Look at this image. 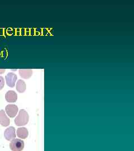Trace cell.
I'll list each match as a JSON object with an SVG mask.
<instances>
[{
  "mask_svg": "<svg viewBox=\"0 0 134 151\" xmlns=\"http://www.w3.org/2000/svg\"><path fill=\"white\" fill-rule=\"evenodd\" d=\"M29 120V116L28 113L24 109H21L15 119V123L17 126H24L28 123Z\"/></svg>",
  "mask_w": 134,
  "mask_h": 151,
  "instance_id": "6da1fadb",
  "label": "cell"
},
{
  "mask_svg": "<svg viewBox=\"0 0 134 151\" xmlns=\"http://www.w3.org/2000/svg\"><path fill=\"white\" fill-rule=\"evenodd\" d=\"M10 148L12 151H21L24 148V142L20 139H14L11 140Z\"/></svg>",
  "mask_w": 134,
  "mask_h": 151,
  "instance_id": "7a4b0ae2",
  "label": "cell"
},
{
  "mask_svg": "<svg viewBox=\"0 0 134 151\" xmlns=\"http://www.w3.org/2000/svg\"><path fill=\"white\" fill-rule=\"evenodd\" d=\"M5 110L6 113L9 117L14 118L18 113L19 108L16 105L9 104L6 106Z\"/></svg>",
  "mask_w": 134,
  "mask_h": 151,
  "instance_id": "3957f363",
  "label": "cell"
},
{
  "mask_svg": "<svg viewBox=\"0 0 134 151\" xmlns=\"http://www.w3.org/2000/svg\"><path fill=\"white\" fill-rule=\"evenodd\" d=\"M17 79V77L16 74L10 72L7 73V75L6 76L5 80L6 82V84L8 86L10 87H14L15 85V82Z\"/></svg>",
  "mask_w": 134,
  "mask_h": 151,
  "instance_id": "277c9868",
  "label": "cell"
},
{
  "mask_svg": "<svg viewBox=\"0 0 134 151\" xmlns=\"http://www.w3.org/2000/svg\"><path fill=\"white\" fill-rule=\"evenodd\" d=\"M4 136L6 140H12L15 139L16 138L15 128L13 127L7 128L4 132Z\"/></svg>",
  "mask_w": 134,
  "mask_h": 151,
  "instance_id": "5b68a950",
  "label": "cell"
},
{
  "mask_svg": "<svg viewBox=\"0 0 134 151\" xmlns=\"http://www.w3.org/2000/svg\"><path fill=\"white\" fill-rule=\"evenodd\" d=\"M10 123V119L6 115L4 110H0V124L3 127H7Z\"/></svg>",
  "mask_w": 134,
  "mask_h": 151,
  "instance_id": "8992f818",
  "label": "cell"
},
{
  "mask_svg": "<svg viewBox=\"0 0 134 151\" xmlns=\"http://www.w3.org/2000/svg\"><path fill=\"white\" fill-rule=\"evenodd\" d=\"M6 100L9 103H15L17 99V95L14 91H9L5 95Z\"/></svg>",
  "mask_w": 134,
  "mask_h": 151,
  "instance_id": "52a82bcc",
  "label": "cell"
},
{
  "mask_svg": "<svg viewBox=\"0 0 134 151\" xmlns=\"http://www.w3.org/2000/svg\"><path fill=\"white\" fill-rule=\"evenodd\" d=\"M19 72L20 77L24 79H28L32 76V70L31 69H20Z\"/></svg>",
  "mask_w": 134,
  "mask_h": 151,
  "instance_id": "ba28073f",
  "label": "cell"
},
{
  "mask_svg": "<svg viewBox=\"0 0 134 151\" xmlns=\"http://www.w3.org/2000/svg\"><path fill=\"white\" fill-rule=\"evenodd\" d=\"M29 135V132L27 128L22 127L17 130V135L21 139H26Z\"/></svg>",
  "mask_w": 134,
  "mask_h": 151,
  "instance_id": "9c48e42d",
  "label": "cell"
},
{
  "mask_svg": "<svg viewBox=\"0 0 134 151\" xmlns=\"http://www.w3.org/2000/svg\"><path fill=\"white\" fill-rule=\"evenodd\" d=\"M27 88V85L24 81L22 80H19L16 83V90L19 93H23L25 91Z\"/></svg>",
  "mask_w": 134,
  "mask_h": 151,
  "instance_id": "30bf717a",
  "label": "cell"
},
{
  "mask_svg": "<svg viewBox=\"0 0 134 151\" xmlns=\"http://www.w3.org/2000/svg\"><path fill=\"white\" fill-rule=\"evenodd\" d=\"M5 86V80L2 76H0V90H1Z\"/></svg>",
  "mask_w": 134,
  "mask_h": 151,
  "instance_id": "8fae6325",
  "label": "cell"
},
{
  "mask_svg": "<svg viewBox=\"0 0 134 151\" xmlns=\"http://www.w3.org/2000/svg\"><path fill=\"white\" fill-rule=\"evenodd\" d=\"M5 69H0V74H3L5 72Z\"/></svg>",
  "mask_w": 134,
  "mask_h": 151,
  "instance_id": "7c38bea8",
  "label": "cell"
}]
</instances>
